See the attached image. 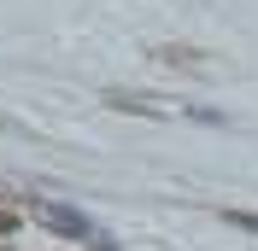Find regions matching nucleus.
Instances as JSON below:
<instances>
[{"label": "nucleus", "mask_w": 258, "mask_h": 251, "mask_svg": "<svg viewBox=\"0 0 258 251\" xmlns=\"http://www.w3.org/2000/svg\"><path fill=\"white\" fill-rule=\"evenodd\" d=\"M47 222H53V228H59L64 239H82V234H88V222H82L77 210H64V204H47Z\"/></svg>", "instance_id": "f257e3e1"}, {"label": "nucleus", "mask_w": 258, "mask_h": 251, "mask_svg": "<svg viewBox=\"0 0 258 251\" xmlns=\"http://www.w3.org/2000/svg\"><path fill=\"white\" fill-rule=\"evenodd\" d=\"M229 228H246V234H258V210H223Z\"/></svg>", "instance_id": "f03ea898"}, {"label": "nucleus", "mask_w": 258, "mask_h": 251, "mask_svg": "<svg viewBox=\"0 0 258 251\" xmlns=\"http://www.w3.org/2000/svg\"><path fill=\"white\" fill-rule=\"evenodd\" d=\"M12 228H18V216H12V210H0V234H12Z\"/></svg>", "instance_id": "7ed1b4c3"}]
</instances>
